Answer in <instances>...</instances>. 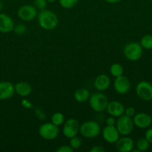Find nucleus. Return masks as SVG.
<instances>
[{"mask_svg":"<svg viewBox=\"0 0 152 152\" xmlns=\"http://www.w3.org/2000/svg\"><path fill=\"white\" fill-rule=\"evenodd\" d=\"M37 17L39 25L46 31H52L55 29L58 25V16L55 12L50 10L44 9L40 10Z\"/></svg>","mask_w":152,"mask_h":152,"instance_id":"f257e3e1","label":"nucleus"},{"mask_svg":"<svg viewBox=\"0 0 152 152\" xmlns=\"http://www.w3.org/2000/svg\"><path fill=\"white\" fill-rule=\"evenodd\" d=\"M101 127L97 122L93 120H88L83 122L80 126L79 132L85 138L92 139L99 136L101 133Z\"/></svg>","mask_w":152,"mask_h":152,"instance_id":"f03ea898","label":"nucleus"},{"mask_svg":"<svg viewBox=\"0 0 152 152\" xmlns=\"http://www.w3.org/2000/svg\"><path fill=\"white\" fill-rule=\"evenodd\" d=\"M89 105L95 112H102L105 111L108 104L107 96L102 91H97L90 95L89 99Z\"/></svg>","mask_w":152,"mask_h":152,"instance_id":"7ed1b4c3","label":"nucleus"},{"mask_svg":"<svg viewBox=\"0 0 152 152\" xmlns=\"http://www.w3.org/2000/svg\"><path fill=\"white\" fill-rule=\"evenodd\" d=\"M123 53L128 60L135 62L141 59L142 56L143 48L139 42H133L128 43L125 46Z\"/></svg>","mask_w":152,"mask_h":152,"instance_id":"20e7f679","label":"nucleus"},{"mask_svg":"<svg viewBox=\"0 0 152 152\" xmlns=\"http://www.w3.org/2000/svg\"><path fill=\"white\" fill-rule=\"evenodd\" d=\"M115 126L117 129L120 135L128 136L134 130V124L133 118H131V117L123 114L121 117H118Z\"/></svg>","mask_w":152,"mask_h":152,"instance_id":"39448f33","label":"nucleus"},{"mask_svg":"<svg viewBox=\"0 0 152 152\" xmlns=\"http://www.w3.org/2000/svg\"><path fill=\"white\" fill-rule=\"evenodd\" d=\"M39 134L46 140H53L58 137L60 130L58 126L51 123H46L41 125L39 128Z\"/></svg>","mask_w":152,"mask_h":152,"instance_id":"423d86ee","label":"nucleus"},{"mask_svg":"<svg viewBox=\"0 0 152 152\" xmlns=\"http://www.w3.org/2000/svg\"><path fill=\"white\" fill-rule=\"evenodd\" d=\"M136 93L139 99L144 101L152 100V85L147 81H140L136 87Z\"/></svg>","mask_w":152,"mask_h":152,"instance_id":"0eeeda50","label":"nucleus"},{"mask_svg":"<svg viewBox=\"0 0 152 152\" xmlns=\"http://www.w3.org/2000/svg\"><path fill=\"white\" fill-rule=\"evenodd\" d=\"M37 8L34 5L24 4L17 10V15L19 19L25 22H30L37 16Z\"/></svg>","mask_w":152,"mask_h":152,"instance_id":"6e6552de","label":"nucleus"},{"mask_svg":"<svg viewBox=\"0 0 152 152\" xmlns=\"http://www.w3.org/2000/svg\"><path fill=\"white\" fill-rule=\"evenodd\" d=\"M80 125L75 119H69L64 122L63 126V134L68 139L77 136L79 132Z\"/></svg>","mask_w":152,"mask_h":152,"instance_id":"1a4fd4ad","label":"nucleus"},{"mask_svg":"<svg viewBox=\"0 0 152 152\" xmlns=\"http://www.w3.org/2000/svg\"><path fill=\"white\" fill-rule=\"evenodd\" d=\"M113 87L119 94H126L131 88V83L128 77L122 75L116 77L113 82Z\"/></svg>","mask_w":152,"mask_h":152,"instance_id":"9d476101","label":"nucleus"},{"mask_svg":"<svg viewBox=\"0 0 152 152\" xmlns=\"http://www.w3.org/2000/svg\"><path fill=\"white\" fill-rule=\"evenodd\" d=\"M101 133L104 140L110 144L116 143L119 139L120 135L115 126H106L103 129Z\"/></svg>","mask_w":152,"mask_h":152,"instance_id":"9b49d317","label":"nucleus"},{"mask_svg":"<svg viewBox=\"0 0 152 152\" xmlns=\"http://www.w3.org/2000/svg\"><path fill=\"white\" fill-rule=\"evenodd\" d=\"M134 126L139 129H148L152 123V117L146 113H138L133 117Z\"/></svg>","mask_w":152,"mask_h":152,"instance_id":"f8f14e48","label":"nucleus"},{"mask_svg":"<svg viewBox=\"0 0 152 152\" xmlns=\"http://www.w3.org/2000/svg\"><path fill=\"white\" fill-rule=\"evenodd\" d=\"M106 110L109 115L118 118L125 114V108L122 102L118 101H112L108 102Z\"/></svg>","mask_w":152,"mask_h":152,"instance_id":"ddd939ff","label":"nucleus"},{"mask_svg":"<svg viewBox=\"0 0 152 152\" xmlns=\"http://www.w3.org/2000/svg\"><path fill=\"white\" fill-rule=\"evenodd\" d=\"M116 149L120 152H130L133 151L134 148V142L132 138L128 136H124L123 137H119L116 142Z\"/></svg>","mask_w":152,"mask_h":152,"instance_id":"4468645a","label":"nucleus"},{"mask_svg":"<svg viewBox=\"0 0 152 152\" xmlns=\"http://www.w3.org/2000/svg\"><path fill=\"white\" fill-rule=\"evenodd\" d=\"M15 93L14 86L7 81L0 82V100L10 99Z\"/></svg>","mask_w":152,"mask_h":152,"instance_id":"2eb2a0df","label":"nucleus"},{"mask_svg":"<svg viewBox=\"0 0 152 152\" xmlns=\"http://www.w3.org/2000/svg\"><path fill=\"white\" fill-rule=\"evenodd\" d=\"M14 28L13 19L6 13H0V32L3 34L11 32Z\"/></svg>","mask_w":152,"mask_h":152,"instance_id":"dca6fc26","label":"nucleus"},{"mask_svg":"<svg viewBox=\"0 0 152 152\" xmlns=\"http://www.w3.org/2000/svg\"><path fill=\"white\" fill-rule=\"evenodd\" d=\"M110 77L106 74H100L96 77L94 81V87L98 91H104L107 90L109 87L110 86Z\"/></svg>","mask_w":152,"mask_h":152,"instance_id":"f3484780","label":"nucleus"},{"mask_svg":"<svg viewBox=\"0 0 152 152\" xmlns=\"http://www.w3.org/2000/svg\"><path fill=\"white\" fill-rule=\"evenodd\" d=\"M15 93L22 97H26L31 94L32 88L29 83L26 82H19L14 86Z\"/></svg>","mask_w":152,"mask_h":152,"instance_id":"a211bd4d","label":"nucleus"},{"mask_svg":"<svg viewBox=\"0 0 152 152\" xmlns=\"http://www.w3.org/2000/svg\"><path fill=\"white\" fill-rule=\"evenodd\" d=\"M89 97H90V93L87 89L84 88L77 89L74 93L75 100L77 102H80V103L89 100Z\"/></svg>","mask_w":152,"mask_h":152,"instance_id":"6ab92c4d","label":"nucleus"},{"mask_svg":"<svg viewBox=\"0 0 152 152\" xmlns=\"http://www.w3.org/2000/svg\"><path fill=\"white\" fill-rule=\"evenodd\" d=\"M110 73L115 78L120 77L124 74L123 66L119 63H113L110 68Z\"/></svg>","mask_w":152,"mask_h":152,"instance_id":"aec40b11","label":"nucleus"},{"mask_svg":"<svg viewBox=\"0 0 152 152\" xmlns=\"http://www.w3.org/2000/svg\"><path fill=\"white\" fill-rule=\"evenodd\" d=\"M139 44L143 49L145 50H151L152 49V35L146 34L141 38Z\"/></svg>","mask_w":152,"mask_h":152,"instance_id":"412c9836","label":"nucleus"},{"mask_svg":"<svg viewBox=\"0 0 152 152\" xmlns=\"http://www.w3.org/2000/svg\"><path fill=\"white\" fill-rule=\"evenodd\" d=\"M51 122L59 127V126L63 125L64 122H65V116L61 112L55 113L54 114H52V117H51Z\"/></svg>","mask_w":152,"mask_h":152,"instance_id":"4be33fe9","label":"nucleus"},{"mask_svg":"<svg viewBox=\"0 0 152 152\" xmlns=\"http://www.w3.org/2000/svg\"><path fill=\"white\" fill-rule=\"evenodd\" d=\"M150 142L147 140L145 137L140 138L137 140L136 143V147H137L138 151H145L150 148Z\"/></svg>","mask_w":152,"mask_h":152,"instance_id":"5701e85b","label":"nucleus"},{"mask_svg":"<svg viewBox=\"0 0 152 152\" xmlns=\"http://www.w3.org/2000/svg\"><path fill=\"white\" fill-rule=\"evenodd\" d=\"M78 2V0H59L61 7L64 9H70L74 7Z\"/></svg>","mask_w":152,"mask_h":152,"instance_id":"b1692460","label":"nucleus"},{"mask_svg":"<svg viewBox=\"0 0 152 152\" xmlns=\"http://www.w3.org/2000/svg\"><path fill=\"white\" fill-rule=\"evenodd\" d=\"M69 141V145L73 148L74 150H77L81 147L82 145V140L80 137L75 136L74 137L70 138Z\"/></svg>","mask_w":152,"mask_h":152,"instance_id":"393cba45","label":"nucleus"},{"mask_svg":"<svg viewBox=\"0 0 152 152\" xmlns=\"http://www.w3.org/2000/svg\"><path fill=\"white\" fill-rule=\"evenodd\" d=\"M47 1L46 0H34V6L37 9V10H43L46 9L47 6Z\"/></svg>","mask_w":152,"mask_h":152,"instance_id":"a878e982","label":"nucleus"},{"mask_svg":"<svg viewBox=\"0 0 152 152\" xmlns=\"http://www.w3.org/2000/svg\"><path fill=\"white\" fill-rule=\"evenodd\" d=\"M13 31H14L15 33H16V34H18V35H22V34H24L26 32V26H25V25H23V24H19V25H17L16 26L14 27Z\"/></svg>","mask_w":152,"mask_h":152,"instance_id":"bb28decb","label":"nucleus"},{"mask_svg":"<svg viewBox=\"0 0 152 152\" xmlns=\"http://www.w3.org/2000/svg\"><path fill=\"white\" fill-rule=\"evenodd\" d=\"M125 115L128 116V117L133 118L134 117V115L136 114V110L134 107H128L127 108H125Z\"/></svg>","mask_w":152,"mask_h":152,"instance_id":"cd10ccee","label":"nucleus"},{"mask_svg":"<svg viewBox=\"0 0 152 152\" xmlns=\"http://www.w3.org/2000/svg\"><path fill=\"white\" fill-rule=\"evenodd\" d=\"M21 105L25 109H31V108H33L32 102L27 99H22L21 100Z\"/></svg>","mask_w":152,"mask_h":152,"instance_id":"c85d7f7f","label":"nucleus"},{"mask_svg":"<svg viewBox=\"0 0 152 152\" xmlns=\"http://www.w3.org/2000/svg\"><path fill=\"white\" fill-rule=\"evenodd\" d=\"M57 152H73L74 151V149L72 148L70 145H61V147L58 148L56 150Z\"/></svg>","mask_w":152,"mask_h":152,"instance_id":"c756f323","label":"nucleus"},{"mask_svg":"<svg viewBox=\"0 0 152 152\" xmlns=\"http://www.w3.org/2000/svg\"><path fill=\"white\" fill-rule=\"evenodd\" d=\"M35 115L40 120H44L46 119V114L43 112V111H42L40 108H36L35 109Z\"/></svg>","mask_w":152,"mask_h":152,"instance_id":"7c9ffc66","label":"nucleus"},{"mask_svg":"<svg viewBox=\"0 0 152 152\" xmlns=\"http://www.w3.org/2000/svg\"><path fill=\"white\" fill-rule=\"evenodd\" d=\"M145 138L151 144H152V128L148 129L146 131L145 134Z\"/></svg>","mask_w":152,"mask_h":152,"instance_id":"2f4dec72","label":"nucleus"},{"mask_svg":"<svg viewBox=\"0 0 152 152\" xmlns=\"http://www.w3.org/2000/svg\"><path fill=\"white\" fill-rule=\"evenodd\" d=\"M116 117H113V116H110V117H107V120H106V124H107V126H116Z\"/></svg>","mask_w":152,"mask_h":152,"instance_id":"473e14b6","label":"nucleus"},{"mask_svg":"<svg viewBox=\"0 0 152 152\" xmlns=\"http://www.w3.org/2000/svg\"><path fill=\"white\" fill-rule=\"evenodd\" d=\"M89 151L90 152H104L105 151V149H104L102 146H101V145H93V146L90 148Z\"/></svg>","mask_w":152,"mask_h":152,"instance_id":"72a5a7b5","label":"nucleus"},{"mask_svg":"<svg viewBox=\"0 0 152 152\" xmlns=\"http://www.w3.org/2000/svg\"><path fill=\"white\" fill-rule=\"evenodd\" d=\"M104 1L107 3H110V4H116V3L121 1L122 0H104Z\"/></svg>","mask_w":152,"mask_h":152,"instance_id":"f704fd0d","label":"nucleus"},{"mask_svg":"<svg viewBox=\"0 0 152 152\" xmlns=\"http://www.w3.org/2000/svg\"><path fill=\"white\" fill-rule=\"evenodd\" d=\"M48 3H54L56 0H46Z\"/></svg>","mask_w":152,"mask_h":152,"instance_id":"c9c22d12","label":"nucleus"},{"mask_svg":"<svg viewBox=\"0 0 152 152\" xmlns=\"http://www.w3.org/2000/svg\"><path fill=\"white\" fill-rule=\"evenodd\" d=\"M2 8H3V4H2V3L0 1V10H1Z\"/></svg>","mask_w":152,"mask_h":152,"instance_id":"e433bc0d","label":"nucleus"}]
</instances>
